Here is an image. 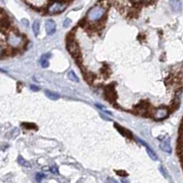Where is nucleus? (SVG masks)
I'll return each mask as SVG.
<instances>
[{
    "label": "nucleus",
    "mask_w": 183,
    "mask_h": 183,
    "mask_svg": "<svg viewBox=\"0 0 183 183\" xmlns=\"http://www.w3.org/2000/svg\"><path fill=\"white\" fill-rule=\"evenodd\" d=\"M9 27H10V22L8 18L5 17L0 18V30L5 32L9 29Z\"/></svg>",
    "instance_id": "9d476101"
},
{
    "label": "nucleus",
    "mask_w": 183,
    "mask_h": 183,
    "mask_svg": "<svg viewBox=\"0 0 183 183\" xmlns=\"http://www.w3.org/2000/svg\"><path fill=\"white\" fill-rule=\"evenodd\" d=\"M160 148L162 149L164 152L170 154L171 151H172L171 145H170V139H169V138H167V139L164 140V141L161 142V144H160Z\"/></svg>",
    "instance_id": "1a4fd4ad"
},
{
    "label": "nucleus",
    "mask_w": 183,
    "mask_h": 183,
    "mask_svg": "<svg viewBox=\"0 0 183 183\" xmlns=\"http://www.w3.org/2000/svg\"><path fill=\"white\" fill-rule=\"evenodd\" d=\"M45 95H46L47 98L50 99L51 100H57L60 99V95L58 93L52 92V91H50V90H46Z\"/></svg>",
    "instance_id": "ddd939ff"
},
{
    "label": "nucleus",
    "mask_w": 183,
    "mask_h": 183,
    "mask_svg": "<svg viewBox=\"0 0 183 183\" xmlns=\"http://www.w3.org/2000/svg\"><path fill=\"white\" fill-rule=\"evenodd\" d=\"M169 3L175 12H179L181 10V2L179 0H169Z\"/></svg>",
    "instance_id": "9b49d317"
},
{
    "label": "nucleus",
    "mask_w": 183,
    "mask_h": 183,
    "mask_svg": "<svg viewBox=\"0 0 183 183\" xmlns=\"http://www.w3.org/2000/svg\"><path fill=\"white\" fill-rule=\"evenodd\" d=\"M30 88V89H31L32 91H39V90H40V88L37 87V86H35V85H31Z\"/></svg>",
    "instance_id": "393cba45"
},
{
    "label": "nucleus",
    "mask_w": 183,
    "mask_h": 183,
    "mask_svg": "<svg viewBox=\"0 0 183 183\" xmlns=\"http://www.w3.org/2000/svg\"><path fill=\"white\" fill-rule=\"evenodd\" d=\"M5 52H6V49L4 47V45L0 42V56H2L5 55Z\"/></svg>",
    "instance_id": "b1692460"
},
{
    "label": "nucleus",
    "mask_w": 183,
    "mask_h": 183,
    "mask_svg": "<svg viewBox=\"0 0 183 183\" xmlns=\"http://www.w3.org/2000/svg\"><path fill=\"white\" fill-rule=\"evenodd\" d=\"M107 11V7L103 5H96L91 7L87 14V21L92 24L99 23L104 18Z\"/></svg>",
    "instance_id": "f257e3e1"
},
{
    "label": "nucleus",
    "mask_w": 183,
    "mask_h": 183,
    "mask_svg": "<svg viewBox=\"0 0 183 183\" xmlns=\"http://www.w3.org/2000/svg\"><path fill=\"white\" fill-rule=\"evenodd\" d=\"M116 173L119 175V176H121V177H127V176H128L127 172H125V171H123V170H117Z\"/></svg>",
    "instance_id": "5701e85b"
},
{
    "label": "nucleus",
    "mask_w": 183,
    "mask_h": 183,
    "mask_svg": "<svg viewBox=\"0 0 183 183\" xmlns=\"http://www.w3.org/2000/svg\"><path fill=\"white\" fill-rule=\"evenodd\" d=\"M23 127H25L26 129H28V130H34V129H37V126L33 123H23L22 124Z\"/></svg>",
    "instance_id": "a211bd4d"
},
{
    "label": "nucleus",
    "mask_w": 183,
    "mask_h": 183,
    "mask_svg": "<svg viewBox=\"0 0 183 183\" xmlns=\"http://www.w3.org/2000/svg\"><path fill=\"white\" fill-rule=\"evenodd\" d=\"M168 115V110L165 107H161V108H157V109H155L152 111V116L155 120L156 121H161L164 120L165 118H167Z\"/></svg>",
    "instance_id": "39448f33"
},
{
    "label": "nucleus",
    "mask_w": 183,
    "mask_h": 183,
    "mask_svg": "<svg viewBox=\"0 0 183 183\" xmlns=\"http://www.w3.org/2000/svg\"><path fill=\"white\" fill-rule=\"evenodd\" d=\"M149 109H150V105L147 101H142L140 102L135 108L134 110L136 111V113L145 116V114L149 113Z\"/></svg>",
    "instance_id": "423d86ee"
},
{
    "label": "nucleus",
    "mask_w": 183,
    "mask_h": 183,
    "mask_svg": "<svg viewBox=\"0 0 183 183\" xmlns=\"http://www.w3.org/2000/svg\"><path fill=\"white\" fill-rule=\"evenodd\" d=\"M160 171H161V172H162V173H163V175H164V176H165V177L167 178V174H166V172L164 171V168H163L162 167H161V168H160Z\"/></svg>",
    "instance_id": "c756f323"
},
{
    "label": "nucleus",
    "mask_w": 183,
    "mask_h": 183,
    "mask_svg": "<svg viewBox=\"0 0 183 183\" xmlns=\"http://www.w3.org/2000/svg\"><path fill=\"white\" fill-rule=\"evenodd\" d=\"M67 4L62 2V1H56L53 2L49 7H48V13L55 15V14H59L61 12H63L64 9L66 8Z\"/></svg>",
    "instance_id": "20e7f679"
},
{
    "label": "nucleus",
    "mask_w": 183,
    "mask_h": 183,
    "mask_svg": "<svg viewBox=\"0 0 183 183\" xmlns=\"http://www.w3.org/2000/svg\"><path fill=\"white\" fill-rule=\"evenodd\" d=\"M18 163L20 166L24 167V168H30V167H31L30 164L28 162V161H27L26 159H24L21 156H18Z\"/></svg>",
    "instance_id": "dca6fc26"
},
{
    "label": "nucleus",
    "mask_w": 183,
    "mask_h": 183,
    "mask_svg": "<svg viewBox=\"0 0 183 183\" xmlns=\"http://www.w3.org/2000/svg\"><path fill=\"white\" fill-rule=\"evenodd\" d=\"M49 57H50V55H41V59H40V64H41V66L42 67V68H47L48 66H49V64H50V63H49Z\"/></svg>",
    "instance_id": "f8f14e48"
},
{
    "label": "nucleus",
    "mask_w": 183,
    "mask_h": 183,
    "mask_svg": "<svg viewBox=\"0 0 183 183\" xmlns=\"http://www.w3.org/2000/svg\"><path fill=\"white\" fill-rule=\"evenodd\" d=\"M44 177H45V175H44V173H41V172H40V173H37V174H36L35 179H36V180H37L38 182H41V179H44Z\"/></svg>",
    "instance_id": "412c9836"
},
{
    "label": "nucleus",
    "mask_w": 183,
    "mask_h": 183,
    "mask_svg": "<svg viewBox=\"0 0 183 183\" xmlns=\"http://www.w3.org/2000/svg\"><path fill=\"white\" fill-rule=\"evenodd\" d=\"M6 41H7V44L14 50L22 48L25 44L24 37L16 31H9L7 35Z\"/></svg>",
    "instance_id": "f03ea898"
},
{
    "label": "nucleus",
    "mask_w": 183,
    "mask_h": 183,
    "mask_svg": "<svg viewBox=\"0 0 183 183\" xmlns=\"http://www.w3.org/2000/svg\"><path fill=\"white\" fill-rule=\"evenodd\" d=\"M45 30L47 34L52 35L56 31V23L52 19H47L45 21Z\"/></svg>",
    "instance_id": "0eeeda50"
},
{
    "label": "nucleus",
    "mask_w": 183,
    "mask_h": 183,
    "mask_svg": "<svg viewBox=\"0 0 183 183\" xmlns=\"http://www.w3.org/2000/svg\"><path fill=\"white\" fill-rule=\"evenodd\" d=\"M107 183H119L116 179H112V178H108L107 179Z\"/></svg>",
    "instance_id": "a878e982"
},
{
    "label": "nucleus",
    "mask_w": 183,
    "mask_h": 183,
    "mask_svg": "<svg viewBox=\"0 0 183 183\" xmlns=\"http://www.w3.org/2000/svg\"><path fill=\"white\" fill-rule=\"evenodd\" d=\"M71 23H72V20H71L70 18H66V19L63 20V26L64 28H67V27H69V26L71 25Z\"/></svg>",
    "instance_id": "aec40b11"
},
{
    "label": "nucleus",
    "mask_w": 183,
    "mask_h": 183,
    "mask_svg": "<svg viewBox=\"0 0 183 183\" xmlns=\"http://www.w3.org/2000/svg\"><path fill=\"white\" fill-rule=\"evenodd\" d=\"M66 48L69 52L70 55L76 59V61L78 58H81V53H80V49L79 45L77 42V41L75 40L74 36L72 33H69L67 39H66Z\"/></svg>",
    "instance_id": "7ed1b4c3"
},
{
    "label": "nucleus",
    "mask_w": 183,
    "mask_h": 183,
    "mask_svg": "<svg viewBox=\"0 0 183 183\" xmlns=\"http://www.w3.org/2000/svg\"><path fill=\"white\" fill-rule=\"evenodd\" d=\"M145 146V148H146V152H147V154L149 155V156L151 157L153 160H155V161H156V160H157V156L156 155V153L153 151V150H152L151 148H150V147L148 146V145L146 144Z\"/></svg>",
    "instance_id": "f3484780"
},
{
    "label": "nucleus",
    "mask_w": 183,
    "mask_h": 183,
    "mask_svg": "<svg viewBox=\"0 0 183 183\" xmlns=\"http://www.w3.org/2000/svg\"><path fill=\"white\" fill-rule=\"evenodd\" d=\"M100 116H101V117L103 118V119H105V120H107V121H111V119H110L109 117H105V116H104L103 114H100Z\"/></svg>",
    "instance_id": "c85d7f7f"
},
{
    "label": "nucleus",
    "mask_w": 183,
    "mask_h": 183,
    "mask_svg": "<svg viewBox=\"0 0 183 183\" xmlns=\"http://www.w3.org/2000/svg\"><path fill=\"white\" fill-rule=\"evenodd\" d=\"M96 106L99 108L100 110H101L102 111H104L105 113H107V114H109V115H111V112L109 111V110H107L106 108L103 106V105H101V104H96Z\"/></svg>",
    "instance_id": "6ab92c4d"
},
{
    "label": "nucleus",
    "mask_w": 183,
    "mask_h": 183,
    "mask_svg": "<svg viewBox=\"0 0 183 183\" xmlns=\"http://www.w3.org/2000/svg\"><path fill=\"white\" fill-rule=\"evenodd\" d=\"M50 171L53 174H58L59 173V170H58V168L56 166H52L50 168Z\"/></svg>",
    "instance_id": "4be33fe9"
},
{
    "label": "nucleus",
    "mask_w": 183,
    "mask_h": 183,
    "mask_svg": "<svg viewBox=\"0 0 183 183\" xmlns=\"http://www.w3.org/2000/svg\"><path fill=\"white\" fill-rule=\"evenodd\" d=\"M67 78H68L70 81L75 82V83H78V82H79V79H78L77 76V75L75 74V72L72 71V70L67 73Z\"/></svg>",
    "instance_id": "2eb2a0df"
},
{
    "label": "nucleus",
    "mask_w": 183,
    "mask_h": 183,
    "mask_svg": "<svg viewBox=\"0 0 183 183\" xmlns=\"http://www.w3.org/2000/svg\"><path fill=\"white\" fill-rule=\"evenodd\" d=\"M40 30H41V23L39 20H34V22L32 23V31L35 36H38L40 34Z\"/></svg>",
    "instance_id": "4468645a"
},
{
    "label": "nucleus",
    "mask_w": 183,
    "mask_h": 183,
    "mask_svg": "<svg viewBox=\"0 0 183 183\" xmlns=\"http://www.w3.org/2000/svg\"><path fill=\"white\" fill-rule=\"evenodd\" d=\"M131 2H133V3H135V4H137V3H142V2H145V0H130Z\"/></svg>",
    "instance_id": "cd10ccee"
},
{
    "label": "nucleus",
    "mask_w": 183,
    "mask_h": 183,
    "mask_svg": "<svg viewBox=\"0 0 183 183\" xmlns=\"http://www.w3.org/2000/svg\"><path fill=\"white\" fill-rule=\"evenodd\" d=\"M122 183H128L127 180H122Z\"/></svg>",
    "instance_id": "7c9ffc66"
},
{
    "label": "nucleus",
    "mask_w": 183,
    "mask_h": 183,
    "mask_svg": "<svg viewBox=\"0 0 183 183\" xmlns=\"http://www.w3.org/2000/svg\"><path fill=\"white\" fill-rule=\"evenodd\" d=\"M114 127L117 129V131L119 132L122 135H123L124 137H126V138H133L132 133H131L130 131L126 130L125 128L122 127L121 125H119L118 123H114Z\"/></svg>",
    "instance_id": "6e6552de"
},
{
    "label": "nucleus",
    "mask_w": 183,
    "mask_h": 183,
    "mask_svg": "<svg viewBox=\"0 0 183 183\" xmlns=\"http://www.w3.org/2000/svg\"><path fill=\"white\" fill-rule=\"evenodd\" d=\"M21 22H22L26 27H29V25H30V23H29V21L27 20V19H25V18H23L22 20H21Z\"/></svg>",
    "instance_id": "bb28decb"
}]
</instances>
